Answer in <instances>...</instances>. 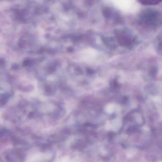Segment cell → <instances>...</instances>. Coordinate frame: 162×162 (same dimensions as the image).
Listing matches in <instances>:
<instances>
[{
  "instance_id": "obj_1",
  "label": "cell",
  "mask_w": 162,
  "mask_h": 162,
  "mask_svg": "<svg viewBox=\"0 0 162 162\" xmlns=\"http://www.w3.org/2000/svg\"><path fill=\"white\" fill-rule=\"evenodd\" d=\"M161 0H142L140 1L139 2H141L143 4L145 5H153V4H156L160 2Z\"/></svg>"
}]
</instances>
